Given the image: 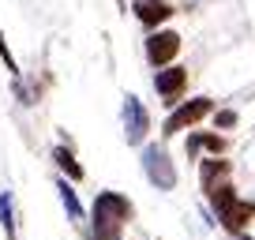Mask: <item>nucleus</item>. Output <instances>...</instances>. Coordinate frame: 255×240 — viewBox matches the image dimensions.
I'll return each instance as SVG.
<instances>
[{
  "instance_id": "1",
  "label": "nucleus",
  "mask_w": 255,
  "mask_h": 240,
  "mask_svg": "<svg viewBox=\"0 0 255 240\" xmlns=\"http://www.w3.org/2000/svg\"><path fill=\"white\" fill-rule=\"evenodd\" d=\"M131 218V203L117 192H98L94 199V229H98V240H117V229L120 222Z\"/></svg>"
},
{
  "instance_id": "2",
  "label": "nucleus",
  "mask_w": 255,
  "mask_h": 240,
  "mask_svg": "<svg viewBox=\"0 0 255 240\" xmlns=\"http://www.w3.org/2000/svg\"><path fill=\"white\" fill-rule=\"evenodd\" d=\"M143 173L161 192H169V188L176 184V169H173V161H169V154L161 150V146H146L143 150Z\"/></svg>"
},
{
  "instance_id": "3",
  "label": "nucleus",
  "mask_w": 255,
  "mask_h": 240,
  "mask_svg": "<svg viewBox=\"0 0 255 240\" xmlns=\"http://www.w3.org/2000/svg\"><path fill=\"white\" fill-rule=\"evenodd\" d=\"M146 131H150V117H146L143 102H139V98H128L124 102V135H128V143H143Z\"/></svg>"
},
{
  "instance_id": "4",
  "label": "nucleus",
  "mask_w": 255,
  "mask_h": 240,
  "mask_svg": "<svg viewBox=\"0 0 255 240\" xmlns=\"http://www.w3.org/2000/svg\"><path fill=\"white\" fill-rule=\"evenodd\" d=\"M207 113H210V98H195V102L180 105V109L165 120V131H169V135H176L180 128H191V124H195V120H203Z\"/></svg>"
},
{
  "instance_id": "5",
  "label": "nucleus",
  "mask_w": 255,
  "mask_h": 240,
  "mask_svg": "<svg viewBox=\"0 0 255 240\" xmlns=\"http://www.w3.org/2000/svg\"><path fill=\"white\" fill-rule=\"evenodd\" d=\"M176 53H180V38H176L173 30L150 34V41H146V56H150V64H169Z\"/></svg>"
},
{
  "instance_id": "6",
  "label": "nucleus",
  "mask_w": 255,
  "mask_h": 240,
  "mask_svg": "<svg viewBox=\"0 0 255 240\" xmlns=\"http://www.w3.org/2000/svg\"><path fill=\"white\" fill-rule=\"evenodd\" d=\"M184 83H188V72H184V68H165V72H158V75H154V87H158V94L165 98L169 105H173L176 98H180Z\"/></svg>"
},
{
  "instance_id": "7",
  "label": "nucleus",
  "mask_w": 255,
  "mask_h": 240,
  "mask_svg": "<svg viewBox=\"0 0 255 240\" xmlns=\"http://www.w3.org/2000/svg\"><path fill=\"white\" fill-rule=\"evenodd\" d=\"M135 11H139V19H143L146 26H154V23H161V19L173 15V11H169V4H161V0H139Z\"/></svg>"
},
{
  "instance_id": "8",
  "label": "nucleus",
  "mask_w": 255,
  "mask_h": 240,
  "mask_svg": "<svg viewBox=\"0 0 255 240\" xmlns=\"http://www.w3.org/2000/svg\"><path fill=\"white\" fill-rule=\"evenodd\" d=\"M210 203H214V210H218V218H225L233 207H237V192H233L229 184H218V188H210Z\"/></svg>"
},
{
  "instance_id": "9",
  "label": "nucleus",
  "mask_w": 255,
  "mask_h": 240,
  "mask_svg": "<svg viewBox=\"0 0 255 240\" xmlns=\"http://www.w3.org/2000/svg\"><path fill=\"white\" fill-rule=\"evenodd\" d=\"M252 214H255V207H252V203H237V207H233L229 214L222 218V225H225L229 233H240V229L248 225V218H252Z\"/></svg>"
},
{
  "instance_id": "10",
  "label": "nucleus",
  "mask_w": 255,
  "mask_h": 240,
  "mask_svg": "<svg viewBox=\"0 0 255 240\" xmlns=\"http://www.w3.org/2000/svg\"><path fill=\"white\" fill-rule=\"evenodd\" d=\"M0 218H4V233H8V240L15 237V214H11V192L0 195Z\"/></svg>"
},
{
  "instance_id": "11",
  "label": "nucleus",
  "mask_w": 255,
  "mask_h": 240,
  "mask_svg": "<svg viewBox=\"0 0 255 240\" xmlns=\"http://www.w3.org/2000/svg\"><path fill=\"white\" fill-rule=\"evenodd\" d=\"M53 158L60 161V169H64V173H68V176H72V180H79V176H83V169L75 165V158H72V154H68V150H64V146H56V154H53Z\"/></svg>"
},
{
  "instance_id": "12",
  "label": "nucleus",
  "mask_w": 255,
  "mask_h": 240,
  "mask_svg": "<svg viewBox=\"0 0 255 240\" xmlns=\"http://www.w3.org/2000/svg\"><path fill=\"white\" fill-rule=\"evenodd\" d=\"M60 199H64V207H68L72 218H83V207H79V199H75V192L68 188V180H60Z\"/></svg>"
},
{
  "instance_id": "13",
  "label": "nucleus",
  "mask_w": 255,
  "mask_h": 240,
  "mask_svg": "<svg viewBox=\"0 0 255 240\" xmlns=\"http://www.w3.org/2000/svg\"><path fill=\"white\" fill-rule=\"evenodd\" d=\"M218 176H225V161H207V165H203V184H207V188H214V180H218Z\"/></svg>"
},
{
  "instance_id": "14",
  "label": "nucleus",
  "mask_w": 255,
  "mask_h": 240,
  "mask_svg": "<svg viewBox=\"0 0 255 240\" xmlns=\"http://www.w3.org/2000/svg\"><path fill=\"white\" fill-rule=\"evenodd\" d=\"M199 146H210V150L218 154V150H222L225 143H222L218 135H191V139H188V150H199Z\"/></svg>"
},
{
  "instance_id": "15",
  "label": "nucleus",
  "mask_w": 255,
  "mask_h": 240,
  "mask_svg": "<svg viewBox=\"0 0 255 240\" xmlns=\"http://www.w3.org/2000/svg\"><path fill=\"white\" fill-rule=\"evenodd\" d=\"M233 124H237V113H233V109H222V113H218V128H233Z\"/></svg>"
},
{
  "instance_id": "16",
  "label": "nucleus",
  "mask_w": 255,
  "mask_h": 240,
  "mask_svg": "<svg viewBox=\"0 0 255 240\" xmlns=\"http://www.w3.org/2000/svg\"><path fill=\"white\" fill-rule=\"evenodd\" d=\"M0 56L8 60V72H15V60H11V53H8V45H4V38H0Z\"/></svg>"
},
{
  "instance_id": "17",
  "label": "nucleus",
  "mask_w": 255,
  "mask_h": 240,
  "mask_svg": "<svg viewBox=\"0 0 255 240\" xmlns=\"http://www.w3.org/2000/svg\"><path fill=\"white\" fill-rule=\"evenodd\" d=\"M240 240H252V237H240Z\"/></svg>"
}]
</instances>
